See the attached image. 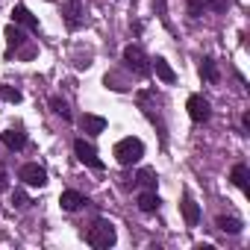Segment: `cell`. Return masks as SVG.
<instances>
[{"label": "cell", "mask_w": 250, "mask_h": 250, "mask_svg": "<svg viewBox=\"0 0 250 250\" xmlns=\"http://www.w3.org/2000/svg\"><path fill=\"white\" fill-rule=\"evenodd\" d=\"M112 156H115V162H118V165H136V162L145 156V142H142V139L127 136V139H121V142L115 145Z\"/></svg>", "instance_id": "1"}, {"label": "cell", "mask_w": 250, "mask_h": 250, "mask_svg": "<svg viewBox=\"0 0 250 250\" xmlns=\"http://www.w3.org/2000/svg\"><path fill=\"white\" fill-rule=\"evenodd\" d=\"M85 238H88V244H91V247H97V250H106V247H112V244H115V227H112V221H106V218H97V221L88 227Z\"/></svg>", "instance_id": "2"}, {"label": "cell", "mask_w": 250, "mask_h": 250, "mask_svg": "<svg viewBox=\"0 0 250 250\" xmlns=\"http://www.w3.org/2000/svg\"><path fill=\"white\" fill-rule=\"evenodd\" d=\"M124 62H127V68H133L139 77H145V74L150 71V65H147V56H145V50H142L139 44L124 47Z\"/></svg>", "instance_id": "3"}, {"label": "cell", "mask_w": 250, "mask_h": 250, "mask_svg": "<svg viewBox=\"0 0 250 250\" xmlns=\"http://www.w3.org/2000/svg\"><path fill=\"white\" fill-rule=\"evenodd\" d=\"M74 153H77V159H80L83 165H88V168H94V171H103V162H100L97 150H94L85 139H77V142H74Z\"/></svg>", "instance_id": "4"}, {"label": "cell", "mask_w": 250, "mask_h": 250, "mask_svg": "<svg viewBox=\"0 0 250 250\" xmlns=\"http://www.w3.org/2000/svg\"><path fill=\"white\" fill-rule=\"evenodd\" d=\"M18 180H24L27 186H36V188H44L47 186V171L39 165V162H27L21 171H18Z\"/></svg>", "instance_id": "5"}, {"label": "cell", "mask_w": 250, "mask_h": 250, "mask_svg": "<svg viewBox=\"0 0 250 250\" xmlns=\"http://www.w3.org/2000/svg\"><path fill=\"white\" fill-rule=\"evenodd\" d=\"M186 109H188V118H191L194 124H203V121H209V115H212L209 100H206V97H200V94H191V97H188V103H186Z\"/></svg>", "instance_id": "6"}, {"label": "cell", "mask_w": 250, "mask_h": 250, "mask_svg": "<svg viewBox=\"0 0 250 250\" xmlns=\"http://www.w3.org/2000/svg\"><path fill=\"white\" fill-rule=\"evenodd\" d=\"M12 21L21 24V27H27V30H33V33H39V18H36L27 6H15V9H12Z\"/></svg>", "instance_id": "7"}, {"label": "cell", "mask_w": 250, "mask_h": 250, "mask_svg": "<svg viewBox=\"0 0 250 250\" xmlns=\"http://www.w3.org/2000/svg\"><path fill=\"white\" fill-rule=\"evenodd\" d=\"M80 127H83V133H88V136H100V133L106 130V118H100V115H83V118H80Z\"/></svg>", "instance_id": "8"}, {"label": "cell", "mask_w": 250, "mask_h": 250, "mask_svg": "<svg viewBox=\"0 0 250 250\" xmlns=\"http://www.w3.org/2000/svg\"><path fill=\"white\" fill-rule=\"evenodd\" d=\"M0 142H3L9 150H21V147L27 145V133H24L21 127H12V130H6L3 136H0Z\"/></svg>", "instance_id": "9"}, {"label": "cell", "mask_w": 250, "mask_h": 250, "mask_svg": "<svg viewBox=\"0 0 250 250\" xmlns=\"http://www.w3.org/2000/svg\"><path fill=\"white\" fill-rule=\"evenodd\" d=\"M180 206H183L186 224H188V227H197V224H200V206L191 200V194H183V203H180Z\"/></svg>", "instance_id": "10"}, {"label": "cell", "mask_w": 250, "mask_h": 250, "mask_svg": "<svg viewBox=\"0 0 250 250\" xmlns=\"http://www.w3.org/2000/svg\"><path fill=\"white\" fill-rule=\"evenodd\" d=\"M150 62H153L150 68L156 71V77H159L162 83H177V74H174V68H171V65H168L162 56H156V59H150Z\"/></svg>", "instance_id": "11"}, {"label": "cell", "mask_w": 250, "mask_h": 250, "mask_svg": "<svg viewBox=\"0 0 250 250\" xmlns=\"http://www.w3.org/2000/svg\"><path fill=\"white\" fill-rule=\"evenodd\" d=\"M59 203H62V209L65 212H77L83 203H85V197L80 194V191H74V188H68V191H62V197H59Z\"/></svg>", "instance_id": "12"}, {"label": "cell", "mask_w": 250, "mask_h": 250, "mask_svg": "<svg viewBox=\"0 0 250 250\" xmlns=\"http://www.w3.org/2000/svg\"><path fill=\"white\" fill-rule=\"evenodd\" d=\"M139 209H142V212H156V209H159V194H156L153 188L142 191V194H139Z\"/></svg>", "instance_id": "13"}, {"label": "cell", "mask_w": 250, "mask_h": 250, "mask_svg": "<svg viewBox=\"0 0 250 250\" xmlns=\"http://www.w3.org/2000/svg\"><path fill=\"white\" fill-rule=\"evenodd\" d=\"M247 177H250V171H247V165H244V162H238V165L232 168V174H229L232 186H235V188H241V191H247Z\"/></svg>", "instance_id": "14"}, {"label": "cell", "mask_w": 250, "mask_h": 250, "mask_svg": "<svg viewBox=\"0 0 250 250\" xmlns=\"http://www.w3.org/2000/svg\"><path fill=\"white\" fill-rule=\"evenodd\" d=\"M65 21H68V27L74 30V27H80V0H68L65 3Z\"/></svg>", "instance_id": "15"}, {"label": "cell", "mask_w": 250, "mask_h": 250, "mask_svg": "<svg viewBox=\"0 0 250 250\" xmlns=\"http://www.w3.org/2000/svg\"><path fill=\"white\" fill-rule=\"evenodd\" d=\"M215 224H218V229H224V232H229V235H238V232H241V221H238V218H224V215H221Z\"/></svg>", "instance_id": "16"}, {"label": "cell", "mask_w": 250, "mask_h": 250, "mask_svg": "<svg viewBox=\"0 0 250 250\" xmlns=\"http://www.w3.org/2000/svg\"><path fill=\"white\" fill-rule=\"evenodd\" d=\"M200 77L209 80V83H218V71H215V62L212 59H203L200 62Z\"/></svg>", "instance_id": "17"}, {"label": "cell", "mask_w": 250, "mask_h": 250, "mask_svg": "<svg viewBox=\"0 0 250 250\" xmlns=\"http://www.w3.org/2000/svg\"><path fill=\"white\" fill-rule=\"evenodd\" d=\"M139 183L156 191V171H153V168H142V171H139Z\"/></svg>", "instance_id": "18"}, {"label": "cell", "mask_w": 250, "mask_h": 250, "mask_svg": "<svg viewBox=\"0 0 250 250\" xmlns=\"http://www.w3.org/2000/svg\"><path fill=\"white\" fill-rule=\"evenodd\" d=\"M50 109H53V112H56V115H62V118H65V121H68V118H71V109H68V103H65V100H62V97H50Z\"/></svg>", "instance_id": "19"}, {"label": "cell", "mask_w": 250, "mask_h": 250, "mask_svg": "<svg viewBox=\"0 0 250 250\" xmlns=\"http://www.w3.org/2000/svg\"><path fill=\"white\" fill-rule=\"evenodd\" d=\"M6 39H9V50L18 47V44H24V33L18 27H6Z\"/></svg>", "instance_id": "20"}, {"label": "cell", "mask_w": 250, "mask_h": 250, "mask_svg": "<svg viewBox=\"0 0 250 250\" xmlns=\"http://www.w3.org/2000/svg\"><path fill=\"white\" fill-rule=\"evenodd\" d=\"M0 97L9 100V103H18L21 100V91L18 88H9V85H0Z\"/></svg>", "instance_id": "21"}, {"label": "cell", "mask_w": 250, "mask_h": 250, "mask_svg": "<svg viewBox=\"0 0 250 250\" xmlns=\"http://www.w3.org/2000/svg\"><path fill=\"white\" fill-rule=\"evenodd\" d=\"M186 3H188V15L191 18H200L203 15V0H186Z\"/></svg>", "instance_id": "22"}, {"label": "cell", "mask_w": 250, "mask_h": 250, "mask_svg": "<svg viewBox=\"0 0 250 250\" xmlns=\"http://www.w3.org/2000/svg\"><path fill=\"white\" fill-rule=\"evenodd\" d=\"M12 203H15V206L21 209V206H27V203H30V197H27V194H24L21 188H15V191H12Z\"/></svg>", "instance_id": "23"}, {"label": "cell", "mask_w": 250, "mask_h": 250, "mask_svg": "<svg viewBox=\"0 0 250 250\" xmlns=\"http://www.w3.org/2000/svg\"><path fill=\"white\" fill-rule=\"evenodd\" d=\"M241 127H244V130H250V112H244V115H241Z\"/></svg>", "instance_id": "24"}, {"label": "cell", "mask_w": 250, "mask_h": 250, "mask_svg": "<svg viewBox=\"0 0 250 250\" xmlns=\"http://www.w3.org/2000/svg\"><path fill=\"white\" fill-rule=\"evenodd\" d=\"M6 186V180H3V171H0V188H3Z\"/></svg>", "instance_id": "25"}]
</instances>
